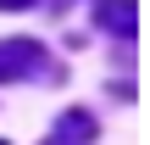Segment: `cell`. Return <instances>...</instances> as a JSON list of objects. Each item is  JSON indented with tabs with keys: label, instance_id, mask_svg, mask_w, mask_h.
Instances as JSON below:
<instances>
[{
	"label": "cell",
	"instance_id": "7a4b0ae2",
	"mask_svg": "<svg viewBox=\"0 0 150 145\" xmlns=\"http://www.w3.org/2000/svg\"><path fill=\"white\" fill-rule=\"evenodd\" d=\"M95 28H106L117 39H134L139 34V6L134 0H95Z\"/></svg>",
	"mask_w": 150,
	"mask_h": 145
},
{
	"label": "cell",
	"instance_id": "6da1fadb",
	"mask_svg": "<svg viewBox=\"0 0 150 145\" xmlns=\"http://www.w3.org/2000/svg\"><path fill=\"white\" fill-rule=\"evenodd\" d=\"M17 78H61V67L50 61V50L39 39H0V84H17Z\"/></svg>",
	"mask_w": 150,
	"mask_h": 145
},
{
	"label": "cell",
	"instance_id": "277c9868",
	"mask_svg": "<svg viewBox=\"0 0 150 145\" xmlns=\"http://www.w3.org/2000/svg\"><path fill=\"white\" fill-rule=\"evenodd\" d=\"M28 6H39V0H0V11H28Z\"/></svg>",
	"mask_w": 150,
	"mask_h": 145
},
{
	"label": "cell",
	"instance_id": "5b68a950",
	"mask_svg": "<svg viewBox=\"0 0 150 145\" xmlns=\"http://www.w3.org/2000/svg\"><path fill=\"white\" fill-rule=\"evenodd\" d=\"M0 145H6V140H0Z\"/></svg>",
	"mask_w": 150,
	"mask_h": 145
},
{
	"label": "cell",
	"instance_id": "3957f363",
	"mask_svg": "<svg viewBox=\"0 0 150 145\" xmlns=\"http://www.w3.org/2000/svg\"><path fill=\"white\" fill-rule=\"evenodd\" d=\"M89 140H95V112L72 106V112H61V117H56V129H50L39 145H89Z\"/></svg>",
	"mask_w": 150,
	"mask_h": 145
}]
</instances>
